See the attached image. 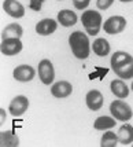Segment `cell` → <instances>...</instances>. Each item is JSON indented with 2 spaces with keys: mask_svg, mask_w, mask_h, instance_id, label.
Instances as JSON below:
<instances>
[{
  "mask_svg": "<svg viewBox=\"0 0 133 147\" xmlns=\"http://www.w3.org/2000/svg\"><path fill=\"white\" fill-rule=\"evenodd\" d=\"M103 17L97 10H85L81 15V24L87 30V34L89 36H97L100 32L101 24H103Z\"/></svg>",
  "mask_w": 133,
  "mask_h": 147,
  "instance_id": "obj_3",
  "label": "cell"
},
{
  "mask_svg": "<svg viewBox=\"0 0 133 147\" xmlns=\"http://www.w3.org/2000/svg\"><path fill=\"white\" fill-rule=\"evenodd\" d=\"M117 138H118V143L124 144V146H129L133 143V125L130 124H124L121 125V128L117 132Z\"/></svg>",
  "mask_w": 133,
  "mask_h": 147,
  "instance_id": "obj_16",
  "label": "cell"
},
{
  "mask_svg": "<svg viewBox=\"0 0 133 147\" xmlns=\"http://www.w3.org/2000/svg\"><path fill=\"white\" fill-rule=\"evenodd\" d=\"M100 144H101V147H115L117 144H118L117 134H114L111 129L104 131V134H103V136H101Z\"/></svg>",
  "mask_w": 133,
  "mask_h": 147,
  "instance_id": "obj_21",
  "label": "cell"
},
{
  "mask_svg": "<svg viewBox=\"0 0 133 147\" xmlns=\"http://www.w3.org/2000/svg\"><path fill=\"white\" fill-rule=\"evenodd\" d=\"M85 103L88 106L89 110L92 111H97V110L101 109L103 103H104V98H103V94L97 90H91L85 96Z\"/></svg>",
  "mask_w": 133,
  "mask_h": 147,
  "instance_id": "obj_12",
  "label": "cell"
},
{
  "mask_svg": "<svg viewBox=\"0 0 133 147\" xmlns=\"http://www.w3.org/2000/svg\"><path fill=\"white\" fill-rule=\"evenodd\" d=\"M29 109V99L24 95L15 96L8 105V113L13 117H21Z\"/></svg>",
  "mask_w": 133,
  "mask_h": 147,
  "instance_id": "obj_8",
  "label": "cell"
},
{
  "mask_svg": "<svg viewBox=\"0 0 133 147\" xmlns=\"http://www.w3.org/2000/svg\"><path fill=\"white\" fill-rule=\"evenodd\" d=\"M24 34V29L22 26L13 22V24H8V25L1 30V38H21Z\"/></svg>",
  "mask_w": 133,
  "mask_h": 147,
  "instance_id": "obj_19",
  "label": "cell"
},
{
  "mask_svg": "<svg viewBox=\"0 0 133 147\" xmlns=\"http://www.w3.org/2000/svg\"><path fill=\"white\" fill-rule=\"evenodd\" d=\"M22 48H24V44H22L21 38H1L0 52L6 57L18 55L22 51Z\"/></svg>",
  "mask_w": 133,
  "mask_h": 147,
  "instance_id": "obj_7",
  "label": "cell"
},
{
  "mask_svg": "<svg viewBox=\"0 0 133 147\" xmlns=\"http://www.w3.org/2000/svg\"><path fill=\"white\" fill-rule=\"evenodd\" d=\"M56 21L59 25L64 26V28H71V26H74L77 24V21H78V17H77V14L73 11V10H60L56 15Z\"/></svg>",
  "mask_w": 133,
  "mask_h": 147,
  "instance_id": "obj_14",
  "label": "cell"
},
{
  "mask_svg": "<svg viewBox=\"0 0 133 147\" xmlns=\"http://www.w3.org/2000/svg\"><path fill=\"white\" fill-rule=\"evenodd\" d=\"M114 3V0H96V7L99 10H107Z\"/></svg>",
  "mask_w": 133,
  "mask_h": 147,
  "instance_id": "obj_22",
  "label": "cell"
},
{
  "mask_svg": "<svg viewBox=\"0 0 133 147\" xmlns=\"http://www.w3.org/2000/svg\"><path fill=\"white\" fill-rule=\"evenodd\" d=\"M110 91L114 94L118 99H125L129 96V87L122 78H115L110 83Z\"/></svg>",
  "mask_w": 133,
  "mask_h": 147,
  "instance_id": "obj_15",
  "label": "cell"
},
{
  "mask_svg": "<svg viewBox=\"0 0 133 147\" xmlns=\"http://www.w3.org/2000/svg\"><path fill=\"white\" fill-rule=\"evenodd\" d=\"M6 122V110L0 107V127Z\"/></svg>",
  "mask_w": 133,
  "mask_h": 147,
  "instance_id": "obj_25",
  "label": "cell"
},
{
  "mask_svg": "<svg viewBox=\"0 0 133 147\" xmlns=\"http://www.w3.org/2000/svg\"><path fill=\"white\" fill-rule=\"evenodd\" d=\"M69 45L77 59H87L91 54V44L87 33L76 30L69 36Z\"/></svg>",
  "mask_w": 133,
  "mask_h": 147,
  "instance_id": "obj_2",
  "label": "cell"
},
{
  "mask_svg": "<svg viewBox=\"0 0 133 147\" xmlns=\"http://www.w3.org/2000/svg\"><path fill=\"white\" fill-rule=\"evenodd\" d=\"M130 88H132V91H133V83H132V87H130Z\"/></svg>",
  "mask_w": 133,
  "mask_h": 147,
  "instance_id": "obj_27",
  "label": "cell"
},
{
  "mask_svg": "<svg viewBox=\"0 0 133 147\" xmlns=\"http://www.w3.org/2000/svg\"><path fill=\"white\" fill-rule=\"evenodd\" d=\"M71 92H73V85H71V83L66 81V80H60V81H56V83H52V85H51V94H52V96H55L58 99L67 98V96L71 95Z\"/></svg>",
  "mask_w": 133,
  "mask_h": 147,
  "instance_id": "obj_11",
  "label": "cell"
},
{
  "mask_svg": "<svg viewBox=\"0 0 133 147\" xmlns=\"http://www.w3.org/2000/svg\"><path fill=\"white\" fill-rule=\"evenodd\" d=\"M41 3L43 0H30V8L34 11H40L41 10Z\"/></svg>",
  "mask_w": 133,
  "mask_h": 147,
  "instance_id": "obj_24",
  "label": "cell"
},
{
  "mask_svg": "<svg viewBox=\"0 0 133 147\" xmlns=\"http://www.w3.org/2000/svg\"><path fill=\"white\" fill-rule=\"evenodd\" d=\"M13 76L19 83H29V81H32L33 78H34L36 70L30 65H19V66H17L14 69Z\"/></svg>",
  "mask_w": 133,
  "mask_h": 147,
  "instance_id": "obj_9",
  "label": "cell"
},
{
  "mask_svg": "<svg viewBox=\"0 0 133 147\" xmlns=\"http://www.w3.org/2000/svg\"><path fill=\"white\" fill-rule=\"evenodd\" d=\"M120 1H122V3H130V1H133V0H120Z\"/></svg>",
  "mask_w": 133,
  "mask_h": 147,
  "instance_id": "obj_26",
  "label": "cell"
},
{
  "mask_svg": "<svg viewBox=\"0 0 133 147\" xmlns=\"http://www.w3.org/2000/svg\"><path fill=\"white\" fill-rule=\"evenodd\" d=\"M111 69L122 80L133 78V57L125 51H115L111 55Z\"/></svg>",
  "mask_w": 133,
  "mask_h": 147,
  "instance_id": "obj_1",
  "label": "cell"
},
{
  "mask_svg": "<svg viewBox=\"0 0 133 147\" xmlns=\"http://www.w3.org/2000/svg\"><path fill=\"white\" fill-rule=\"evenodd\" d=\"M91 51H93L97 57H100V58L107 57L108 54H110V51H111V45H110V43H108L106 38L99 37L92 43Z\"/></svg>",
  "mask_w": 133,
  "mask_h": 147,
  "instance_id": "obj_17",
  "label": "cell"
},
{
  "mask_svg": "<svg viewBox=\"0 0 133 147\" xmlns=\"http://www.w3.org/2000/svg\"><path fill=\"white\" fill-rule=\"evenodd\" d=\"M0 146L1 147H18L19 138L14 131H1L0 132Z\"/></svg>",
  "mask_w": 133,
  "mask_h": 147,
  "instance_id": "obj_18",
  "label": "cell"
},
{
  "mask_svg": "<svg viewBox=\"0 0 133 147\" xmlns=\"http://www.w3.org/2000/svg\"><path fill=\"white\" fill-rule=\"evenodd\" d=\"M89 3H91V0H73V6L77 10H85L89 6Z\"/></svg>",
  "mask_w": 133,
  "mask_h": 147,
  "instance_id": "obj_23",
  "label": "cell"
},
{
  "mask_svg": "<svg viewBox=\"0 0 133 147\" xmlns=\"http://www.w3.org/2000/svg\"><path fill=\"white\" fill-rule=\"evenodd\" d=\"M56 29H58V21L52 18L41 19L36 25V32L40 36H50L54 32H56Z\"/></svg>",
  "mask_w": 133,
  "mask_h": 147,
  "instance_id": "obj_13",
  "label": "cell"
},
{
  "mask_svg": "<svg viewBox=\"0 0 133 147\" xmlns=\"http://www.w3.org/2000/svg\"><path fill=\"white\" fill-rule=\"evenodd\" d=\"M110 113L115 120L122 122H128L133 117V110L132 107L124 102V99H115L110 105Z\"/></svg>",
  "mask_w": 133,
  "mask_h": 147,
  "instance_id": "obj_4",
  "label": "cell"
},
{
  "mask_svg": "<svg viewBox=\"0 0 133 147\" xmlns=\"http://www.w3.org/2000/svg\"><path fill=\"white\" fill-rule=\"evenodd\" d=\"M117 125V120L114 117L110 115H100L97 117L93 122V128L96 131H107V129H113Z\"/></svg>",
  "mask_w": 133,
  "mask_h": 147,
  "instance_id": "obj_20",
  "label": "cell"
},
{
  "mask_svg": "<svg viewBox=\"0 0 133 147\" xmlns=\"http://www.w3.org/2000/svg\"><path fill=\"white\" fill-rule=\"evenodd\" d=\"M3 10L4 13L8 14L13 18H24L25 15V7L18 0H4L3 1Z\"/></svg>",
  "mask_w": 133,
  "mask_h": 147,
  "instance_id": "obj_10",
  "label": "cell"
},
{
  "mask_svg": "<svg viewBox=\"0 0 133 147\" xmlns=\"http://www.w3.org/2000/svg\"><path fill=\"white\" fill-rule=\"evenodd\" d=\"M126 24L128 22L125 17L114 15V17H110L104 24H101V28L107 34H118V33H122L125 30Z\"/></svg>",
  "mask_w": 133,
  "mask_h": 147,
  "instance_id": "obj_6",
  "label": "cell"
},
{
  "mask_svg": "<svg viewBox=\"0 0 133 147\" xmlns=\"http://www.w3.org/2000/svg\"><path fill=\"white\" fill-rule=\"evenodd\" d=\"M132 144H133V143H132Z\"/></svg>",
  "mask_w": 133,
  "mask_h": 147,
  "instance_id": "obj_28",
  "label": "cell"
},
{
  "mask_svg": "<svg viewBox=\"0 0 133 147\" xmlns=\"http://www.w3.org/2000/svg\"><path fill=\"white\" fill-rule=\"evenodd\" d=\"M37 74L40 77V81L45 85H51L55 80V69L50 59H43L38 62Z\"/></svg>",
  "mask_w": 133,
  "mask_h": 147,
  "instance_id": "obj_5",
  "label": "cell"
}]
</instances>
